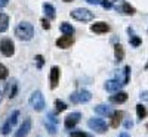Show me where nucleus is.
<instances>
[{"instance_id":"obj_1","label":"nucleus","mask_w":148,"mask_h":137,"mask_svg":"<svg viewBox=\"0 0 148 137\" xmlns=\"http://www.w3.org/2000/svg\"><path fill=\"white\" fill-rule=\"evenodd\" d=\"M15 35L22 41H28L34 37V27L30 22H19L15 28Z\"/></svg>"},{"instance_id":"obj_2","label":"nucleus","mask_w":148,"mask_h":137,"mask_svg":"<svg viewBox=\"0 0 148 137\" xmlns=\"http://www.w3.org/2000/svg\"><path fill=\"white\" fill-rule=\"evenodd\" d=\"M71 18L76 19L79 22H89L95 18L93 12H90L89 9H84V7H76L74 10H71Z\"/></svg>"},{"instance_id":"obj_3","label":"nucleus","mask_w":148,"mask_h":137,"mask_svg":"<svg viewBox=\"0 0 148 137\" xmlns=\"http://www.w3.org/2000/svg\"><path fill=\"white\" fill-rule=\"evenodd\" d=\"M88 127H89L92 131H95L96 134H104V133H107V130H108L107 122H105L104 119H101V118H92V119H89V121H88Z\"/></svg>"},{"instance_id":"obj_4","label":"nucleus","mask_w":148,"mask_h":137,"mask_svg":"<svg viewBox=\"0 0 148 137\" xmlns=\"http://www.w3.org/2000/svg\"><path fill=\"white\" fill-rule=\"evenodd\" d=\"M30 105L33 106V109L36 111V112H42L43 109H45V106H46V103H45V97H43V94H42V92H34L33 94H31V97H30Z\"/></svg>"},{"instance_id":"obj_5","label":"nucleus","mask_w":148,"mask_h":137,"mask_svg":"<svg viewBox=\"0 0 148 137\" xmlns=\"http://www.w3.org/2000/svg\"><path fill=\"white\" fill-rule=\"evenodd\" d=\"M113 7L120 12V14H125V15H135L136 10H135L133 6H130L126 0H114L113 2Z\"/></svg>"},{"instance_id":"obj_6","label":"nucleus","mask_w":148,"mask_h":137,"mask_svg":"<svg viewBox=\"0 0 148 137\" xmlns=\"http://www.w3.org/2000/svg\"><path fill=\"white\" fill-rule=\"evenodd\" d=\"M18 118H19V111H14V112H12V114L9 115L8 121L3 124V127H2V134L8 136V134L12 131V128H14V127L16 125Z\"/></svg>"},{"instance_id":"obj_7","label":"nucleus","mask_w":148,"mask_h":137,"mask_svg":"<svg viewBox=\"0 0 148 137\" xmlns=\"http://www.w3.org/2000/svg\"><path fill=\"white\" fill-rule=\"evenodd\" d=\"M92 99V94L89 90H80V92H74L70 96V100L73 103H88Z\"/></svg>"},{"instance_id":"obj_8","label":"nucleus","mask_w":148,"mask_h":137,"mask_svg":"<svg viewBox=\"0 0 148 137\" xmlns=\"http://www.w3.org/2000/svg\"><path fill=\"white\" fill-rule=\"evenodd\" d=\"M0 52H2V55L6 56V58L14 56V53H15L14 41H12L10 39H2L0 40Z\"/></svg>"},{"instance_id":"obj_9","label":"nucleus","mask_w":148,"mask_h":137,"mask_svg":"<svg viewBox=\"0 0 148 137\" xmlns=\"http://www.w3.org/2000/svg\"><path fill=\"white\" fill-rule=\"evenodd\" d=\"M80 118H82V114L80 112H73V114H70V115H67L65 117V119H64V125H65V128H74L77 125V124L80 122Z\"/></svg>"},{"instance_id":"obj_10","label":"nucleus","mask_w":148,"mask_h":137,"mask_svg":"<svg viewBox=\"0 0 148 137\" xmlns=\"http://www.w3.org/2000/svg\"><path fill=\"white\" fill-rule=\"evenodd\" d=\"M30 131H31V119H30V118H27L25 121H24V122L21 124L19 130L15 133V136H14V137H27V136L30 134Z\"/></svg>"},{"instance_id":"obj_11","label":"nucleus","mask_w":148,"mask_h":137,"mask_svg":"<svg viewBox=\"0 0 148 137\" xmlns=\"http://www.w3.org/2000/svg\"><path fill=\"white\" fill-rule=\"evenodd\" d=\"M90 31L95 33V34H105L110 31V25L104 21H99V22H95L90 25Z\"/></svg>"},{"instance_id":"obj_12","label":"nucleus","mask_w":148,"mask_h":137,"mask_svg":"<svg viewBox=\"0 0 148 137\" xmlns=\"http://www.w3.org/2000/svg\"><path fill=\"white\" fill-rule=\"evenodd\" d=\"M6 96L9 99H14L16 94H18V80H10L8 84H6Z\"/></svg>"},{"instance_id":"obj_13","label":"nucleus","mask_w":148,"mask_h":137,"mask_svg":"<svg viewBox=\"0 0 148 137\" xmlns=\"http://www.w3.org/2000/svg\"><path fill=\"white\" fill-rule=\"evenodd\" d=\"M74 44V37L73 35H62V37H59V39L56 40V46L61 47V49H68Z\"/></svg>"},{"instance_id":"obj_14","label":"nucleus","mask_w":148,"mask_h":137,"mask_svg":"<svg viewBox=\"0 0 148 137\" xmlns=\"http://www.w3.org/2000/svg\"><path fill=\"white\" fill-rule=\"evenodd\" d=\"M127 100V93L126 92H116L114 94H111L110 97V102L111 103H114V105H121V103H125Z\"/></svg>"},{"instance_id":"obj_15","label":"nucleus","mask_w":148,"mask_h":137,"mask_svg":"<svg viewBox=\"0 0 148 137\" xmlns=\"http://www.w3.org/2000/svg\"><path fill=\"white\" fill-rule=\"evenodd\" d=\"M59 77H61V69L59 66H52L51 68V89H56L59 84Z\"/></svg>"},{"instance_id":"obj_16","label":"nucleus","mask_w":148,"mask_h":137,"mask_svg":"<svg viewBox=\"0 0 148 137\" xmlns=\"http://www.w3.org/2000/svg\"><path fill=\"white\" fill-rule=\"evenodd\" d=\"M123 112L121 111H114L113 114H111L110 117H111V121H110V125L113 127V128H117L120 124H121V121H123Z\"/></svg>"},{"instance_id":"obj_17","label":"nucleus","mask_w":148,"mask_h":137,"mask_svg":"<svg viewBox=\"0 0 148 137\" xmlns=\"http://www.w3.org/2000/svg\"><path fill=\"white\" fill-rule=\"evenodd\" d=\"M121 83L119 81V80H108L107 83H105V90L107 92H110V93H116V92H119L120 89H121Z\"/></svg>"},{"instance_id":"obj_18","label":"nucleus","mask_w":148,"mask_h":137,"mask_svg":"<svg viewBox=\"0 0 148 137\" xmlns=\"http://www.w3.org/2000/svg\"><path fill=\"white\" fill-rule=\"evenodd\" d=\"M116 80H119L123 85H126V84L129 83V80H130V66L127 65V66L123 68V71H121L120 75L117 74V78H116Z\"/></svg>"},{"instance_id":"obj_19","label":"nucleus","mask_w":148,"mask_h":137,"mask_svg":"<svg viewBox=\"0 0 148 137\" xmlns=\"http://www.w3.org/2000/svg\"><path fill=\"white\" fill-rule=\"evenodd\" d=\"M43 12H45V15L47 19H53L56 16L55 14V7L51 5V3H43Z\"/></svg>"},{"instance_id":"obj_20","label":"nucleus","mask_w":148,"mask_h":137,"mask_svg":"<svg viewBox=\"0 0 148 137\" xmlns=\"http://www.w3.org/2000/svg\"><path fill=\"white\" fill-rule=\"evenodd\" d=\"M9 28V16L0 12V33H6Z\"/></svg>"},{"instance_id":"obj_21","label":"nucleus","mask_w":148,"mask_h":137,"mask_svg":"<svg viewBox=\"0 0 148 137\" xmlns=\"http://www.w3.org/2000/svg\"><path fill=\"white\" fill-rule=\"evenodd\" d=\"M95 112L99 115H104V117H110L113 114V109H111V106H107V105H99L95 108Z\"/></svg>"},{"instance_id":"obj_22","label":"nucleus","mask_w":148,"mask_h":137,"mask_svg":"<svg viewBox=\"0 0 148 137\" xmlns=\"http://www.w3.org/2000/svg\"><path fill=\"white\" fill-rule=\"evenodd\" d=\"M114 56H116V60H123L125 59V49H123V46L121 44H116L114 46Z\"/></svg>"},{"instance_id":"obj_23","label":"nucleus","mask_w":148,"mask_h":137,"mask_svg":"<svg viewBox=\"0 0 148 137\" xmlns=\"http://www.w3.org/2000/svg\"><path fill=\"white\" fill-rule=\"evenodd\" d=\"M59 30H61V33L65 34V35H73L74 34V28H73L71 24H68V22H62V24H61Z\"/></svg>"},{"instance_id":"obj_24","label":"nucleus","mask_w":148,"mask_h":137,"mask_svg":"<svg viewBox=\"0 0 148 137\" xmlns=\"http://www.w3.org/2000/svg\"><path fill=\"white\" fill-rule=\"evenodd\" d=\"M127 31H129V34H132V28H129ZM129 43H130V44H132L133 47H138V46H139V44L142 43V40L139 39L138 35H135V34H132V35L129 37Z\"/></svg>"},{"instance_id":"obj_25","label":"nucleus","mask_w":148,"mask_h":137,"mask_svg":"<svg viewBox=\"0 0 148 137\" xmlns=\"http://www.w3.org/2000/svg\"><path fill=\"white\" fill-rule=\"evenodd\" d=\"M136 115H138L139 119H142V118H145V117L148 115V111H147V108H145L142 103L136 105Z\"/></svg>"},{"instance_id":"obj_26","label":"nucleus","mask_w":148,"mask_h":137,"mask_svg":"<svg viewBox=\"0 0 148 137\" xmlns=\"http://www.w3.org/2000/svg\"><path fill=\"white\" fill-rule=\"evenodd\" d=\"M8 75H9L8 68H6L3 64H0V80H6V78H8Z\"/></svg>"},{"instance_id":"obj_27","label":"nucleus","mask_w":148,"mask_h":137,"mask_svg":"<svg viewBox=\"0 0 148 137\" xmlns=\"http://www.w3.org/2000/svg\"><path fill=\"white\" fill-rule=\"evenodd\" d=\"M55 106H56V111L58 112H62L67 109V105L62 102V100H55Z\"/></svg>"},{"instance_id":"obj_28","label":"nucleus","mask_w":148,"mask_h":137,"mask_svg":"<svg viewBox=\"0 0 148 137\" xmlns=\"http://www.w3.org/2000/svg\"><path fill=\"white\" fill-rule=\"evenodd\" d=\"M70 137H90L88 133H83V131H73L70 134Z\"/></svg>"},{"instance_id":"obj_29","label":"nucleus","mask_w":148,"mask_h":137,"mask_svg":"<svg viewBox=\"0 0 148 137\" xmlns=\"http://www.w3.org/2000/svg\"><path fill=\"white\" fill-rule=\"evenodd\" d=\"M40 22H42V27H43L45 30H51V22H49L47 18H43Z\"/></svg>"},{"instance_id":"obj_30","label":"nucleus","mask_w":148,"mask_h":137,"mask_svg":"<svg viewBox=\"0 0 148 137\" xmlns=\"http://www.w3.org/2000/svg\"><path fill=\"white\" fill-rule=\"evenodd\" d=\"M36 60L39 62V65H37V66L42 68V66H43V62H45V60H43V56H42V55H37V56H36Z\"/></svg>"},{"instance_id":"obj_31","label":"nucleus","mask_w":148,"mask_h":137,"mask_svg":"<svg viewBox=\"0 0 148 137\" xmlns=\"http://www.w3.org/2000/svg\"><path fill=\"white\" fill-rule=\"evenodd\" d=\"M88 3H90V5H101L102 3V0H86Z\"/></svg>"},{"instance_id":"obj_32","label":"nucleus","mask_w":148,"mask_h":137,"mask_svg":"<svg viewBox=\"0 0 148 137\" xmlns=\"http://www.w3.org/2000/svg\"><path fill=\"white\" fill-rule=\"evenodd\" d=\"M9 3V0H0V9H3L5 6H8Z\"/></svg>"},{"instance_id":"obj_33","label":"nucleus","mask_w":148,"mask_h":137,"mask_svg":"<svg viewBox=\"0 0 148 137\" xmlns=\"http://www.w3.org/2000/svg\"><path fill=\"white\" fill-rule=\"evenodd\" d=\"M141 99H142V100H147V102H148V92L141 93Z\"/></svg>"},{"instance_id":"obj_34","label":"nucleus","mask_w":148,"mask_h":137,"mask_svg":"<svg viewBox=\"0 0 148 137\" xmlns=\"http://www.w3.org/2000/svg\"><path fill=\"white\" fill-rule=\"evenodd\" d=\"M132 125H133V122H132V121H126V124H125V127H126V128H130Z\"/></svg>"},{"instance_id":"obj_35","label":"nucleus","mask_w":148,"mask_h":137,"mask_svg":"<svg viewBox=\"0 0 148 137\" xmlns=\"http://www.w3.org/2000/svg\"><path fill=\"white\" fill-rule=\"evenodd\" d=\"M119 137H130V136H129V134H127V133H121V134H120V136H119Z\"/></svg>"},{"instance_id":"obj_36","label":"nucleus","mask_w":148,"mask_h":137,"mask_svg":"<svg viewBox=\"0 0 148 137\" xmlns=\"http://www.w3.org/2000/svg\"><path fill=\"white\" fill-rule=\"evenodd\" d=\"M62 2H65V3H70V2H74V0H62Z\"/></svg>"},{"instance_id":"obj_37","label":"nucleus","mask_w":148,"mask_h":137,"mask_svg":"<svg viewBox=\"0 0 148 137\" xmlns=\"http://www.w3.org/2000/svg\"><path fill=\"white\" fill-rule=\"evenodd\" d=\"M0 102H2V92H0Z\"/></svg>"},{"instance_id":"obj_38","label":"nucleus","mask_w":148,"mask_h":137,"mask_svg":"<svg viewBox=\"0 0 148 137\" xmlns=\"http://www.w3.org/2000/svg\"><path fill=\"white\" fill-rule=\"evenodd\" d=\"M147 130H148V124H147Z\"/></svg>"},{"instance_id":"obj_39","label":"nucleus","mask_w":148,"mask_h":137,"mask_svg":"<svg viewBox=\"0 0 148 137\" xmlns=\"http://www.w3.org/2000/svg\"><path fill=\"white\" fill-rule=\"evenodd\" d=\"M147 68H148V65H147Z\"/></svg>"}]
</instances>
